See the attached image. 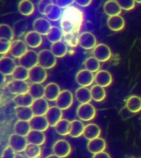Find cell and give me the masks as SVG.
<instances>
[{
    "mask_svg": "<svg viewBox=\"0 0 141 158\" xmlns=\"http://www.w3.org/2000/svg\"><path fill=\"white\" fill-rule=\"evenodd\" d=\"M73 100V95L72 92L69 90L64 89L61 92L56 99L55 101L56 106L62 110H67L72 106Z\"/></svg>",
    "mask_w": 141,
    "mask_h": 158,
    "instance_id": "8992f818",
    "label": "cell"
},
{
    "mask_svg": "<svg viewBox=\"0 0 141 158\" xmlns=\"http://www.w3.org/2000/svg\"><path fill=\"white\" fill-rule=\"evenodd\" d=\"M45 87L42 84H33L29 86L28 93L34 99L44 98Z\"/></svg>",
    "mask_w": 141,
    "mask_h": 158,
    "instance_id": "8d00e7d4",
    "label": "cell"
},
{
    "mask_svg": "<svg viewBox=\"0 0 141 158\" xmlns=\"http://www.w3.org/2000/svg\"><path fill=\"white\" fill-rule=\"evenodd\" d=\"M107 24L111 30L117 32L124 29L125 26V22L124 18L119 15L109 17L107 20Z\"/></svg>",
    "mask_w": 141,
    "mask_h": 158,
    "instance_id": "cb8c5ba5",
    "label": "cell"
},
{
    "mask_svg": "<svg viewBox=\"0 0 141 158\" xmlns=\"http://www.w3.org/2000/svg\"><path fill=\"white\" fill-rule=\"evenodd\" d=\"M28 23L27 20L21 19L15 22L13 24V30L15 36L21 37L27 30Z\"/></svg>",
    "mask_w": 141,
    "mask_h": 158,
    "instance_id": "f35d334b",
    "label": "cell"
},
{
    "mask_svg": "<svg viewBox=\"0 0 141 158\" xmlns=\"http://www.w3.org/2000/svg\"><path fill=\"white\" fill-rule=\"evenodd\" d=\"M32 130L44 132L46 131L49 127V124L45 116L34 115L29 121Z\"/></svg>",
    "mask_w": 141,
    "mask_h": 158,
    "instance_id": "d6986e66",
    "label": "cell"
},
{
    "mask_svg": "<svg viewBox=\"0 0 141 158\" xmlns=\"http://www.w3.org/2000/svg\"><path fill=\"white\" fill-rule=\"evenodd\" d=\"M24 41L30 48H37L42 44V36L37 32L31 31L27 32L25 35Z\"/></svg>",
    "mask_w": 141,
    "mask_h": 158,
    "instance_id": "44dd1931",
    "label": "cell"
},
{
    "mask_svg": "<svg viewBox=\"0 0 141 158\" xmlns=\"http://www.w3.org/2000/svg\"><path fill=\"white\" fill-rule=\"evenodd\" d=\"M28 46L22 40H15L12 42L10 53L15 58L20 59L27 52Z\"/></svg>",
    "mask_w": 141,
    "mask_h": 158,
    "instance_id": "4fadbf2b",
    "label": "cell"
},
{
    "mask_svg": "<svg viewBox=\"0 0 141 158\" xmlns=\"http://www.w3.org/2000/svg\"><path fill=\"white\" fill-rule=\"evenodd\" d=\"M47 78L46 70L39 65L29 70V79L33 84H42Z\"/></svg>",
    "mask_w": 141,
    "mask_h": 158,
    "instance_id": "ba28073f",
    "label": "cell"
},
{
    "mask_svg": "<svg viewBox=\"0 0 141 158\" xmlns=\"http://www.w3.org/2000/svg\"><path fill=\"white\" fill-rule=\"evenodd\" d=\"M28 144L27 137L16 133H12L9 137V146L16 153H20L24 152Z\"/></svg>",
    "mask_w": 141,
    "mask_h": 158,
    "instance_id": "5b68a950",
    "label": "cell"
},
{
    "mask_svg": "<svg viewBox=\"0 0 141 158\" xmlns=\"http://www.w3.org/2000/svg\"><path fill=\"white\" fill-rule=\"evenodd\" d=\"M76 81L81 86L87 87L93 84L95 81V75L87 69H82L76 74Z\"/></svg>",
    "mask_w": 141,
    "mask_h": 158,
    "instance_id": "9c48e42d",
    "label": "cell"
},
{
    "mask_svg": "<svg viewBox=\"0 0 141 158\" xmlns=\"http://www.w3.org/2000/svg\"><path fill=\"white\" fill-rule=\"evenodd\" d=\"M41 158L40 157H36V158Z\"/></svg>",
    "mask_w": 141,
    "mask_h": 158,
    "instance_id": "6f0895ef",
    "label": "cell"
},
{
    "mask_svg": "<svg viewBox=\"0 0 141 158\" xmlns=\"http://www.w3.org/2000/svg\"><path fill=\"white\" fill-rule=\"evenodd\" d=\"M86 69L92 73H97L100 68V63L98 59L94 57L88 58L84 62Z\"/></svg>",
    "mask_w": 141,
    "mask_h": 158,
    "instance_id": "7bdbcfd3",
    "label": "cell"
},
{
    "mask_svg": "<svg viewBox=\"0 0 141 158\" xmlns=\"http://www.w3.org/2000/svg\"><path fill=\"white\" fill-rule=\"evenodd\" d=\"M24 152L27 158H34L40 157L42 155V150L40 146L28 143Z\"/></svg>",
    "mask_w": 141,
    "mask_h": 158,
    "instance_id": "b9f144b4",
    "label": "cell"
},
{
    "mask_svg": "<svg viewBox=\"0 0 141 158\" xmlns=\"http://www.w3.org/2000/svg\"><path fill=\"white\" fill-rule=\"evenodd\" d=\"M84 20L83 13L77 8L69 7L63 13L61 27L64 41L71 47L79 44V31Z\"/></svg>",
    "mask_w": 141,
    "mask_h": 158,
    "instance_id": "6da1fadb",
    "label": "cell"
},
{
    "mask_svg": "<svg viewBox=\"0 0 141 158\" xmlns=\"http://www.w3.org/2000/svg\"><path fill=\"white\" fill-rule=\"evenodd\" d=\"M17 106L31 107L34 99L29 93L15 95L13 99Z\"/></svg>",
    "mask_w": 141,
    "mask_h": 158,
    "instance_id": "1f68e13d",
    "label": "cell"
},
{
    "mask_svg": "<svg viewBox=\"0 0 141 158\" xmlns=\"http://www.w3.org/2000/svg\"><path fill=\"white\" fill-rule=\"evenodd\" d=\"M126 107L132 113H137L141 111V98L136 95L130 97L127 99Z\"/></svg>",
    "mask_w": 141,
    "mask_h": 158,
    "instance_id": "4dcf8cb0",
    "label": "cell"
},
{
    "mask_svg": "<svg viewBox=\"0 0 141 158\" xmlns=\"http://www.w3.org/2000/svg\"><path fill=\"white\" fill-rule=\"evenodd\" d=\"M15 111L19 120L29 121L34 116L31 107L16 106L15 108Z\"/></svg>",
    "mask_w": 141,
    "mask_h": 158,
    "instance_id": "484cf974",
    "label": "cell"
},
{
    "mask_svg": "<svg viewBox=\"0 0 141 158\" xmlns=\"http://www.w3.org/2000/svg\"><path fill=\"white\" fill-rule=\"evenodd\" d=\"M101 135V129L95 123H89L85 126L83 136L88 141L98 138Z\"/></svg>",
    "mask_w": 141,
    "mask_h": 158,
    "instance_id": "d4e9b609",
    "label": "cell"
},
{
    "mask_svg": "<svg viewBox=\"0 0 141 158\" xmlns=\"http://www.w3.org/2000/svg\"><path fill=\"white\" fill-rule=\"evenodd\" d=\"M96 114V109L90 103L82 104L77 109V116L82 121H91L95 118Z\"/></svg>",
    "mask_w": 141,
    "mask_h": 158,
    "instance_id": "3957f363",
    "label": "cell"
},
{
    "mask_svg": "<svg viewBox=\"0 0 141 158\" xmlns=\"http://www.w3.org/2000/svg\"><path fill=\"white\" fill-rule=\"evenodd\" d=\"M61 92L60 87L57 84L50 82L45 86L44 98L47 101H56Z\"/></svg>",
    "mask_w": 141,
    "mask_h": 158,
    "instance_id": "7402d4cb",
    "label": "cell"
},
{
    "mask_svg": "<svg viewBox=\"0 0 141 158\" xmlns=\"http://www.w3.org/2000/svg\"><path fill=\"white\" fill-rule=\"evenodd\" d=\"M135 2L139 3V4H141V1H135Z\"/></svg>",
    "mask_w": 141,
    "mask_h": 158,
    "instance_id": "9f6ffc18",
    "label": "cell"
},
{
    "mask_svg": "<svg viewBox=\"0 0 141 158\" xmlns=\"http://www.w3.org/2000/svg\"><path fill=\"white\" fill-rule=\"evenodd\" d=\"M57 58L49 49H42L38 53V65L43 68L52 69L57 63Z\"/></svg>",
    "mask_w": 141,
    "mask_h": 158,
    "instance_id": "7a4b0ae2",
    "label": "cell"
},
{
    "mask_svg": "<svg viewBox=\"0 0 141 158\" xmlns=\"http://www.w3.org/2000/svg\"><path fill=\"white\" fill-rule=\"evenodd\" d=\"M15 158H25L24 156H23L22 154H20V153H17L16 154V156H15Z\"/></svg>",
    "mask_w": 141,
    "mask_h": 158,
    "instance_id": "11a10c76",
    "label": "cell"
},
{
    "mask_svg": "<svg viewBox=\"0 0 141 158\" xmlns=\"http://www.w3.org/2000/svg\"><path fill=\"white\" fill-rule=\"evenodd\" d=\"M45 158H61L59 157V156H56L55 154H50L49 156H47Z\"/></svg>",
    "mask_w": 141,
    "mask_h": 158,
    "instance_id": "db71d44e",
    "label": "cell"
},
{
    "mask_svg": "<svg viewBox=\"0 0 141 158\" xmlns=\"http://www.w3.org/2000/svg\"><path fill=\"white\" fill-rule=\"evenodd\" d=\"M33 27L34 31L44 36H47L52 27L49 21L44 18H39L35 20Z\"/></svg>",
    "mask_w": 141,
    "mask_h": 158,
    "instance_id": "2e32d148",
    "label": "cell"
},
{
    "mask_svg": "<svg viewBox=\"0 0 141 158\" xmlns=\"http://www.w3.org/2000/svg\"><path fill=\"white\" fill-rule=\"evenodd\" d=\"M7 87L11 94L15 95L28 93L29 89V86L27 82L17 80L10 82Z\"/></svg>",
    "mask_w": 141,
    "mask_h": 158,
    "instance_id": "8fae6325",
    "label": "cell"
},
{
    "mask_svg": "<svg viewBox=\"0 0 141 158\" xmlns=\"http://www.w3.org/2000/svg\"><path fill=\"white\" fill-rule=\"evenodd\" d=\"M122 10L129 11L133 10L135 7L134 1H128V0H119L117 1Z\"/></svg>",
    "mask_w": 141,
    "mask_h": 158,
    "instance_id": "bcb514c9",
    "label": "cell"
},
{
    "mask_svg": "<svg viewBox=\"0 0 141 158\" xmlns=\"http://www.w3.org/2000/svg\"><path fill=\"white\" fill-rule=\"evenodd\" d=\"M31 108L34 115L45 116L49 109V104L45 98L34 99Z\"/></svg>",
    "mask_w": 141,
    "mask_h": 158,
    "instance_id": "9a60e30c",
    "label": "cell"
},
{
    "mask_svg": "<svg viewBox=\"0 0 141 158\" xmlns=\"http://www.w3.org/2000/svg\"><path fill=\"white\" fill-rule=\"evenodd\" d=\"M53 3V1L51 0H41L37 3V10L42 15H45L46 10L48 6Z\"/></svg>",
    "mask_w": 141,
    "mask_h": 158,
    "instance_id": "7dc6e473",
    "label": "cell"
},
{
    "mask_svg": "<svg viewBox=\"0 0 141 158\" xmlns=\"http://www.w3.org/2000/svg\"><path fill=\"white\" fill-rule=\"evenodd\" d=\"M92 1L90 0H77L75 1V3L82 7H86L90 5Z\"/></svg>",
    "mask_w": 141,
    "mask_h": 158,
    "instance_id": "f907efd6",
    "label": "cell"
},
{
    "mask_svg": "<svg viewBox=\"0 0 141 158\" xmlns=\"http://www.w3.org/2000/svg\"><path fill=\"white\" fill-rule=\"evenodd\" d=\"M45 116L47 119L50 126L55 127L62 119L63 113L62 110L57 106H51L50 107Z\"/></svg>",
    "mask_w": 141,
    "mask_h": 158,
    "instance_id": "e0dca14e",
    "label": "cell"
},
{
    "mask_svg": "<svg viewBox=\"0 0 141 158\" xmlns=\"http://www.w3.org/2000/svg\"><path fill=\"white\" fill-rule=\"evenodd\" d=\"M92 98L97 102L103 101L107 96L106 92L104 87L95 85L92 87L90 89Z\"/></svg>",
    "mask_w": 141,
    "mask_h": 158,
    "instance_id": "d590c367",
    "label": "cell"
},
{
    "mask_svg": "<svg viewBox=\"0 0 141 158\" xmlns=\"http://www.w3.org/2000/svg\"><path fill=\"white\" fill-rule=\"evenodd\" d=\"M85 125L80 120H74L71 121L69 136L72 138H78L83 135Z\"/></svg>",
    "mask_w": 141,
    "mask_h": 158,
    "instance_id": "4316f807",
    "label": "cell"
},
{
    "mask_svg": "<svg viewBox=\"0 0 141 158\" xmlns=\"http://www.w3.org/2000/svg\"><path fill=\"white\" fill-rule=\"evenodd\" d=\"M12 42L5 39H0V53L5 55L10 52Z\"/></svg>",
    "mask_w": 141,
    "mask_h": 158,
    "instance_id": "f6af8a7d",
    "label": "cell"
},
{
    "mask_svg": "<svg viewBox=\"0 0 141 158\" xmlns=\"http://www.w3.org/2000/svg\"><path fill=\"white\" fill-rule=\"evenodd\" d=\"M87 149L93 154L104 152L107 148V142L103 138L98 137L90 141L87 143Z\"/></svg>",
    "mask_w": 141,
    "mask_h": 158,
    "instance_id": "ac0fdd59",
    "label": "cell"
},
{
    "mask_svg": "<svg viewBox=\"0 0 141 158\" xmlns=\"http://www.w3.org/2000/svg\"><path fill=\"white\" fill-rule=\"evenodd\" d=\"M63 36L62 30L55 26L52 27L49 33L46 36L48 41L52 44L61 41Z\"/></svg>",
    "mask_w": 141,
    "mask_h": 158,
    "instance_id": "60d3db41",
    "label": "cell"
},
{
    "mask_svg": "<svg viewBox=\"0 0 141 158\" xmlns=\"http://www.w3.org/2000/svg\"><path fill=\"white\" fill-rule=\"evenodd\" d=\"M55 5H57L60 8L67 9V8L71 7L73 3H75V1L72 0H57L55 2H53Z\"/></svg>",
    "mask_w": 141,
    "mask_h": 158,
    "instance_id": "681fc988",
    "label": "cell"
},
{
    "mask_svg": "<svg viewBox=\"0 0 141 158\" xmlns=\"http://www.w3.org/2000/svg\"><path fill=\"white\" fill-rule=\"evenodd\" d=\"M54 154L61 158H66L72 152V147L68 141L61 139L55 142L52 147Z\"/></svg>",
    "mask_w": 141,
    "mask_h": 158,
    "instance_id": "277c9868",
    "label": "cell"
},
{
    "mask_svg": "<svg viewBox=\"0 0 141 158\" xmlns=\"http://www.w3.org/2000/svg\"><path fill=\"white\" fill-rule=\"evenodd\" d=\"M17 153L10 146L3 149L1 158H15Z\"/></svg>",
    "mask_w": 141,
    "mask_h": 158,
    "instance_id": "c3c4849f",
    "label": "cell"
},
{
    "mask_svg": "<svg viewBox=\"0 0 141 158\" xmlns=\"http://www.w3.org/2000/svg\"><path fill=\"white\" fill-rule=\"evenodd\" d=\"M12 77L14 80L25 81L29 77V70L20 65L16 67Z\"/></svg>",
    "mask_w": 141,
    "mask_h": 158,
    "instance_id": "ab89813d",
    "label": "cell"
},
{
    "mask_svg": "<svg viewBox=\"0 0 141 158\" xmlns=\"http://www.w3.org/2000/svg\"><path fill=\"white\" fill-rule=\"evenodd\" d=\"M75 97L81 104L89 103L92 100L90 89L85 87H80L75 92Z\"/></svg>",
    "mask_w": 141,
    "mask_h": 158,
    "instance_id": "83f0119b",
    "label": "cell"
},
{
    "mask_svg": "<svg viewBox=\"0 0 141 158\" xmlns=\"http://www.w3.org/2000/svg\"><path fill=\"white\" fill-rule=\"evenodd\" d=\"M32 128L29 121L18 120L15 123L14 126L15 133L25 137L28 136Z\"/></svg>",
    "mask_w": 141,
    "mask_h": 158,
    "instance_id": "836d02e7",
    "label": "cell"
},
{
    "mask_svg": "<svg viewBox=\"0 0 141 158\" xmlns=\"http://www.w3.org/2000/svg\"><path fill=\"white\" fill-rule=\"evenodd\" d=\"M71 121L66 118H62L55 126V131L60 136L69 135Z\"/></svg>",
    "mask_w": 141,
    "mask_h": 158,
    "instance_id": "74e56055",
    "label": "cell"
},
{
    "mask_svg": "<svg viewBox=\"0 0 141 158\" xmlns=\"http://www.w3.org/2000/svg\"><path fill=\"white\" fill-rule=\"evenodd\" d=\"M104 10L109 17L119 15L122 12V9L117 1H108L104 3Z\"/></svg>",
    "mask_w": 141,
    "mask_h": 158,
    "instance_id": "f1b7e54d",
    "label": "cell"
},
{
    "mask_svg": "<svg viewBox=\"0 0 141 158\" xmlns=\"http://www.w3.org/2000/svg\"><path fill=\"white\" fill-rule=\"evenodd\" d=\"M62 13L61 8L57 6L55 3H52L48 6L45 12V15L47 17L48 19L51 21H57L61 19Z\"/></svg>",
    "mask_w": 141,
    "mask_h": 158,
    "instance_id": "f546056e",
    "label": "cell"
},
{
    "mask_svg": "<svg viewBox=\"0 0 141 158\" xmlns=\"http://www.w3.org/2000/svg\"><path fill=\"white\" fill-rule=\"evenodd\" d=\"M17 65L15 60L11 57L4 56L0 59V72L5 76L12 75Z\"/></svg>",
    "mask_w": 141,
    "mask_h": 158,
    "instance_id": "5bb4252c",
    "label": "cell"
},
{
    "mask_svg": "<svg viewBox=\"0 0 141 158\" xmlns=\"http://www.w3.org/2000/svg\"><path fill=\"white\" fill-rule=\"evenodd\" d=\"M93 56L100 62H107L112 57V51L108 46L100 44L93 49Z\"/></svg>",
    "mask_w": 141,
    "mask_h": 158,
    "instance_id": "30bf717a",
    "label": "cell"
},
{
    "mask_svg": "<svg viewBox=\"0 0 141 158\" xmlns=\"http://www.w3.org/2000/svg\"><path fill=\"white\" fill-rule=\"evenodd\" d=\"M20 65L30 70L38 65V53L33 50H28L19 59Z\"/></svg>",
    "mask_w": 141,
    "mask_h": 158,
    "instance_id": "52a82bcc",
    "label": "cell"
},
{
    "mask_svg": "<svg viewBox=\"0 0 141 158\" xmlns=\"http://www.w3.org/2000/svg\"><path fill=\"white\" fill-rule=\"evenodd\" d=\"M92 158H112L109 153L105 152H102L100 153H97L95 154H93Z\"/></svg>",
    "mask_w": 141,
    "mask_h": 158,
    "instance_id": "816d5d0a",
    "label": "cell"
},
{
    "mask_svg": "<svg viewBox=\"0 0 141 158\" xmlns=\"http://www.w3.org/2000/svg\"><path fill=\"white\" fill-rule=\"evenodd\" d=\"M14 37L13 30L10 25L6 24L0 25V39H5L12 41Z\"/></svg>",
    "mask_w": 141,
    "mask_h": 158,
    "instance_id": "ee69618b",
    "label": "cell"
},
{
    "mask_svg": "<svg viewBox=\"0 0 141 158\" xmlns=\"http://www.w3.org/2000/svg\"><path fill=\"white\" fill-rule=\"evenodd\" d=\"M79 44L82 48L86 50L94 49L97 45L96 37L92 32H82L79 35Z\"/></svg>",
    "mask_w": 141,
    "mask_h": 158,
    "instance_id": "7c38bea8",
    "label": "cell"
},
{
    "mask_svg": "<svg viewBox=\"0 0 141 158\" xmlns=\"http://www.w3.org/2000/svg\"><path fill=\"white\" fill-rule=\"evenodd\" d=\"M6 81V76L3 74L1 73V84L2 85Z\"/></svg>",
    "mask_w": 141,
    "mask_h": 158,
    "instance_id": "f5cc1de1",
    "label": "cell"
},
{
    "mask_svg": "<svg viewBox=\"0 0 141 158\" xmlns=\"http://www.w3.org/2000/svg\"><path fill=\"white\" fill-rule=\"evenodd\" d=\"M19 12L24 16H29L33 15L35 10V6L32 2L29 0H23L20 1L18 6Z\"/></svg>",
    "mask_w": 141,
    "mask_h": 158,
    "instance_id": "e575fe53",
    "label": "cell"
},
{
    "mask_svg": "<svg viewBox=\"0 0 141 158\" xmlns=\"http://www.w3.org/2000/svg\"><path fill=\"white\" fill-rule=\"evenodd\" d=\"M50 51L56 58H62L67 54L68 48L66 44L61 41L52 44Z\"/></svg>",
    "mask_w": 141,
    "mask_h": 158,
    "instance_id": "d6a6232c",
    "label": "cell"
},
{
    "mask_svg": "<svg viewBox=\"0 0 141 158\" xmlns=\"http://www.w3.org/2000/svg\"><path fill=\"white\" fill-rule=\"evenodd\" d=\"M26 137L28 143L39 146L43 145L46 140V135L44 132L33 130L30 131Z\"/></svg>",
    "mask_w": 141,
    "mask_h": 158,
    "instance_id": "603a6c76",
    "label": "cell"
},
{
    "mask_svg": "<svg viewBox=\"0 0 141 158\" xmlns=\"http://www.w3.org/2000/svg\"><path fill=\"white\" fill-rule=\"evenodd\" d=\"M95 82L97 85L104 88L109 86L112 82V74L107 70H99L95 75Z\"/></svg>",
    "mask_w": 141,
    "mask_h": 158,
    "instance_id": "ffe728a7",
    "label": "cell"
}]
</instances>
